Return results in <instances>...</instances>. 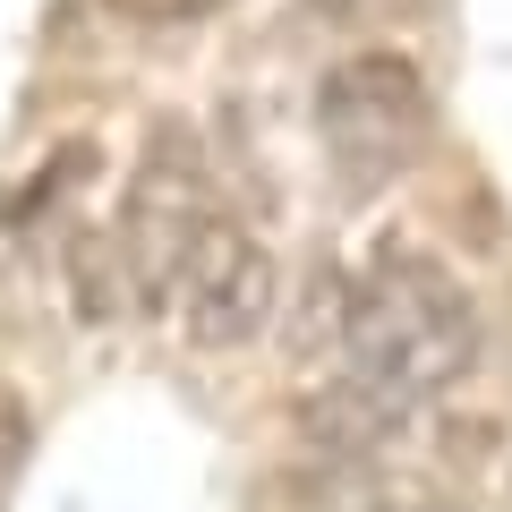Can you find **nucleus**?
Returning a JSON list of instances; mask_svg holds the SVG:
<instances>
[{
  "instance_id": "1",
  "label": "nucleus",
  "mask_w": 512,
  "mask_h": 512,
  "mask_svg": "<svg viewBox=\"0 0 512 512\" xmlns=\"http://www.w3.org/2000/svg\"><path fill=\"white\" fill-rule=\"evenodd\" d=\"M342 359L419 410L478 367V299L461 291L444 256L393 239L342 291Z\"/></svg>"
},
{
  "instance_id": "3",
  "label": "nucleus",
  "mask_w": 512,
  "mask_h": 512,
  "mask_svg": "<svg viewBox=\"0 0 512 512\" xmlns=\"http://www.w3.org/2000/svg\"><path fill=\"white\" fill-rule=\"evenodd\" d=\"M214 222V188H205V146L188 120H163L128 171L120 197V231H111V256L128 274V308H171V282H180L197 231Z\"/></svg>"
},
{
  "instance_id": "7",
  "label": "nucleus",
  "mask_w": 512,
  "mask_h": 512,
  "mask_svg": "<svg viewBox=\"0 0 512 512\" xmlns=\"http://www.w3.org/2000/svg\"><path fill=\"white\" fill-rule=\"evenodd\" d=\"M18 461H26V419L0 402V487H9V470H18Z\"/></svg>"
},
{
  "instance_id": "8",
  "label": "nucleus",
  "mask_w": 512,
  "mask_h": 512,
  "mask_svg": "<svg viewBox=\"0 0 512 512\" xmlns=\"http://www.w3.org/2000/svg\"><path fill=\"white\" fill-rule=\"evenodd\" d=\"M376 512H470V504H444V495H384Z\"/></svg>"
},
{
  "instance_id": "9",
  "label": "nucleus",
  "mask_w": 512,
  "mask_h": 512,
  "mask_svg": "<svg viewBox=\"0 0 512 512\" xmlns=\"http://www.w3.org/2000/svg\"><path fill=\"white\" fill-rule=\"evenodd\" d=\"M316 18H367V9H384V0H308Z\"/></svg>"
},
{
  "instance_id": "5",
  "label": "nucleus",
  "mask_w": 512,
  "mask_h": 512,
  "mask_svg": "<svg viewBox=\"0 0 512 512\" xmlns=\"http://www.w3.org/2000/svg\"><path fill=\"white\" fill-rule=\"evenodd\" d=\"M402 427H410V402L359 367H342L333 384H308V402H299V436L325 461H376L384 444H402Z\"/></svg>"
},
{
  "instance_id": "2",
  "label": "nucleus",
  "mask_w": 512,
  "mask_h": 512,
  "mask_svg": "<svg viewBox=\"0 0 512 512\" xmlns=\"http://www.w3.org/2000/svg\"><path fill=\"white\" fill-rule=\"evenodd\" d=\"M316 146H325L333 180L350 197H376V188L410 180V163L436 137V94H427V69L410 52H342L325 77H316Z\"/></svg>"
},
{
  "instance_id": "6",
  "label": "nucleus",
  "mask_w": 512,
  "mask_h": 512,
  "mask_svg": "<svg viewBox=\"0 0 512 512\" xmlns=\"http://www.w3.org/2000/svg\"><path fill=\"white\" fill-rule=\"evenodd\" d=\"M111 18H128V26H205V18H222V9H231V0H103Z\"/></svg>"
},
{
  "instance_id": "4",
  "label": "nucleus",
  "mask_w": 512,
  "mask_h": 512,
  "mask_svg": "<svg viewBox=\"0 0 512 512\" xmlns=\"http://www.w3.org/2000/svg\"><path fill=\"white\" fill-rule=\"evenodd\" d=\"M171 308H180V333L197 350H248L274 333V308H282V265L274 248L248 231V222L214 214L188 248L180 282H171Z\"/></svg>"
}]
</instances>
